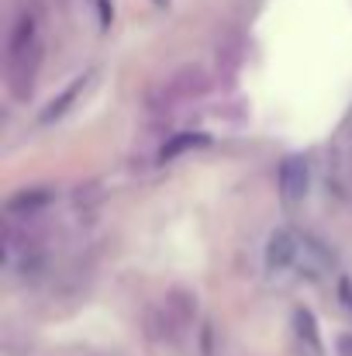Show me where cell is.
I'll return each mask as SVG.
<instances>
[{"mask_svg": "<svg viewBox=\"0 0 352 356\" xmlns=\"http://www.w3.org/2000/svg\"><path fill=\"white\" fill-rule=\"evenodd\" d=\"M201 94H208V73H204V66L187 63V66H180L176 73H169L162 87H156V90L149 94V104L169 111L173 104L190 101V97H201Z\"/></svg>", "mask_w": 352, "mask_h": 356, "instance_id": "6da1fadb", "label": "cell"}, {"mask_svg": "<svg viewBox=\"0 0 352 356\" xmlns=\"http://www.w3.org/2000/svg\"><path fill=\"white\" fill-rule=\"evenodd\" d=\"M308 184H311V177H308V163H304V156H287V159L280 163V173H276L280 201H283L287 208L301 204L304 194H308Z\"/></svg>", "mask_w": 352, "mask_h": 356, "instance_id": "7a4b0ae2", "label": "cell"}, {"mask_svg": "<svg viewBox=\"0 0 352 356\" xmlns=\"http://www.w3.org/2000/svg\"><path fill=\"white\" fill-rule=\"evenodd\" d=\"M294 336H297L301 356H325V343H321L318 322H315V315L308 308H294Z\"/></svg>", "mask_w": 352, "mask_h": 356, "instance_id": "3957f363", "label": "cell"}, {"mask_svg": "<svg viewBox=\"0 0 352 356\" xmlns=\"http://www.w3.org/2000/svg\"><path fill=\"white\" fill-rule=\"evenodd\" d=\"M301 256H304V252H301V238L294 236V232H276V236L269 238V245H266V263H269V270H287V266H294Z\"/></svg>", "mask_w": 352, "mask_h": 356, "instance_id": "277c9868", "label": "cell"}, {"mask_svg": "<svg viewBox=\"0 0 352 356\" xmlns=\"http://www.w3.org/2000/svg\"><path fill=\"white\" fill-rule=\"evenodd\" d=\"M35 42H42V35H38V21H35V14H31V10H21V14H17V21H14V28H10V38H7L3 59L21 56V52H24V49H31Z\"/></svg>", "mask_w": 352, "mask_h": 356, "instance_id": "5b68a950", "label": "cell"}, {"mask_svg": "<svg viewBox=\"0 0 352 356\" xmlns=\"http://www.w3.org/2000/svg\"><path fill=\"white\" fill-rule=\"evenodd\" d=\"M90 80H94V73L76 76V80H73V83H69V87H66V90H62V94H59V97H56V101H52L45 111H42V124H52V121L66 118V111H69V108L76 104V97H80V94L90 87Z\"/></svg>", "mask_w": 352, "mask_h": 356, "instance_id": "8992f818", "label": "cell"}, {"mask_svg": "<svg viewBox=\"0 0 352 356\" xmlns=\"http://www.w3.org/2000/svg\"><path fill=\"white\" fill-rule=\"evenodd\" d=\"M49 204V191H21L7 201V222H31L35 211H42Z\"/></svg>", "mask_w": 352, "mask_h": 356, "instance_id": "52a82bcc", "label": "cell"}, {"mask_svg": "<svg viewBox=\"0 0 352 356\" xmlns=\"http://www.w3.org/2000/svg\"><path fill=\"white\" fill-rule=\"evenodd\" d=\"M208 138L204 135H180V138H173L166 149H162V159H173V156H180V152H187L190 145H204Z\"/></svg>", "mask_w": 352, "mask_h": 356, "instance_id": "ba28073f", "label": "cell"}, {"mask_svg": "<svg viewBox=\"0 0 352 356\" xmlns=\"http://www.w3.org/2000/svg\"><path fill=\"white\" fill-rule=\"evenodd\" d=\"M335 350H339V356H352V336L349 332H342V336L335 339Z\"/></svg>", "mask_w": 352, "mask_h": 356, "instance_id": "9c48e42d", "label": "cell"}, {"mask_svg": "<svg viewBox=\"0 0 352 356\" xmlns=\"http://www.w3.org/2000/svg\"><path fill=\"white\" fill-rule=\"evenodd\" d=\"M339 294H342V301H346V305H349V308H352V284H349V280H342V287H339Z\"/></svg>", "mask_w": 352, "mask_h": 356, "instance_id": "30bf717a", "label": "cell"}, {"mask_svg": "<svg viewBox=\"0 0 352 356\" xmlns=\"http://www.w3.org/2000/svg\"><path fill=\"white\" fill-rule=\"evenodd\" d=\"M152 3H159V7H166V0H152Z\"/></svg>", "mask_w": 352, "mask_h": 356, "instance_id": "8fae6325", "label": "cell"}]
</instances>
